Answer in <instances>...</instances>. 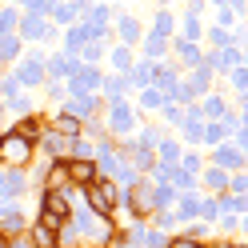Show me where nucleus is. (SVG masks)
<instances>
[{
    "instance_id": "15",
    "label": "nucleus",
    "mask_w": 248,
    "mask_h": 248,
    "mask_svg": "<svg viewBox=\"0 0 248 248\" xmlns=\"http://www.w3.org/2000/svg\"><path fill=\"white\" fill-rule=\"evenodd\" d=\"M196 112H200V116H212V120H220V116L228 112V108H224V100H220V96H204V104H196Z\"/></svg>"
},
{
    "instance_id": "22",
    "label": "nucleus",
    "mask_w": 248,
    "mask_h": 248,
    "mask_svg": "<svg viewBox=\"0 0 248 248\" xmlns=\"http://www.w3.org/2000/svg\"><path fill=\"white\" fill-rule=\"evenodd\" d=\"M20 52V40L16 36H0V60H12Z\"/></svg>"
},
{
    "instance_id": "6",
    "label": "nucleus",
    "mask_w": 248,
    "mask_h": 248,
    "mask_svg": "<svg viewBox=\"0 0 248 248\" xmlns=\"http://www.w3.org/2000/svg\"><path fill=\"white\" fill-rule=\"evenodd\" d=\"M64 172H68V180L72 184H80V188H84V184H92V180H96L100 176V168H96V160H64Z\"/></svg>"
},
{
    "instance_id": "33",
    "label": "nucleus",
    "mask_w": 248,
    "mask_h": 248,
    "mask_svg": "<svg viewBox=\"0 0 248 248\" xmlns=\"http://www.w3.org/2000/svg\"><path fill=\"white\" fill-rule=\"evenodd\" d=\"M168 248H204V244H196L188 236H176V240H168Z\"/></svg>"
},
{
    "instance_id": "5",
    "label": "nucleus",
    "mask_w": 248,
    "mask_h": 248,
    "mask_svg": "<svg viewBox=\"0 0 248 248\" xmlns=\"http://www.w3.org/2000/svg\"><path fill=\"white\" fill-rule=\"evenodd\" d=\"M212 160H216V168H224V172H240V168H244V148H236V144H216V148H212Z\"/></svg>"
},
{
    "instance_id": "4",
    "label": "nucleus",
    "mask_w": 248,
    "mask_h": 248,
    "mask_svg": "<svg viewBox=\"0 0 248 248\" xmlns=\"http://www.w3.org/2000/svg\"><path fill=\"white\" fill-rule=\"evenodd\" d=\"M32 184H28V176H24V168H4L0 172V200H20Z\"/></svg>"
},
{
    "instance_id": "2",
    "label": "nucleus",
    "mask_w": 248,
    "mask_h": 248,
    "mask_svg": "<svg viewBox=\"0 0 248 248\" xmlns=\"http://www.w3.org/2000/svg\"><path fill=\"white\" fill-rule=\"evenodd\" d=\"M68 216H72L68 192H52V188L40 192V220H36V224H44L48 232H60V228L68 224Z\"/></svg>"
},
{
    "instance_id": "20",
    "label": "nucleus",
    "mask_w": 248,
    "mask_h": 248,
    "mask_svg": "<svg viewBox=\"0 0 248 248\" xmlns=\"http://www.w3.org/2000/svg\"><path fill=\"white\" fill-rule=\"evenodd\" d=\"M176 52H180L184 64H200V52H196V44H192V40H176Z\"/></svg>"
},
{
    "instance_id": "27",
    "label": "nucleus",
    "mask_w": 248,
    "mask_h": 248,
    "mask_svg": "<svg viewBox=\"0 0 248 248\" xmlns=\"http://www.w3.org/2000/svg\"><path fill=\"white\" fill-rule=\"evenodd\" d=\"M168 32H172V16L160 12V16H156V32H152V36H168Z\"/></svg>"
},
{
    "instance_id": "11",
    "label": "nucleus",
    "mask_w": 248,
    "mask_h": 248,
    "mask_svg": "<svg viewBox=\"0 0 248 248\" xmlns=\"http://www.w3.org/2000/svg\"><path fill=\"white\" fill-rule=\"evenodd\" d=\"M24 232H28V244H32V248H56V232H48L44 224H32Z\"/></svg>"
},
{
    "instance_id": "31",
    "label": "nucleus",
    "mask_w": 248,
    "mask_h": 248,
    "mask_svg": "<svg viewBox=\"0 0 248 248\" xmlns=\"http://www.w3.org/2000/svg\"><path fill=\"white\" fill-rule=\"evenodd\" d=\"M144 48H148V56H160V52H164V36H148Z\"/></svg>"
},
{
    "instance_id": "1",
    "label": "nucleus",
    "mask_w": 248,
    "mask_h": 248,
    "mask_svg": "<svg viewBox=\"0 0 248 248\" xmlns=\"http://www.w3.org/2000/svg\"><path fill=\"white\" fill-rule=\"evenodd\" d=\"M80 196L88 200V212L100 216V220H112V212H116V204H120V188H116L108 176H96L92 184H84Z\"/></svg>"
},
{
    "instance_id": "21",
    "label": "nucleus",
    "mask_w": 248,
    "mask_h": 248,
    "mask_svg": "<svg viewBox=\"0 0 248 248\" xmlns=\"http://www.w3.org/2000/svg\"><path fill=\"white\" fill-rule=\"evenodd\" d=\"M244 192H248V176H244V168H240V172L228 176V196H244Z\"/></svg>"
},
{
    "instance_id": "28",
    "label": "nucleus",
    "mask_w": 248,
    "mask_h": 248,
    "mask_svg": "<svg viewBox=\"0 0 248 248\" xmlns=\"http://www.w3.org/2000/svg\"><path fill=\"white\" fill-rule=\"evenodd\" d=\"M112 64H116V68H132V52H128V48H116V52H112Z\"/></svg>"
},
{
    "instance_id": "7",
    "label": "nucleus",
    "mask_w": 248,
    "mask_h": 248,
    "mask_svg": "<svg viewBox=\"0 0 248 248\" xmlns=\"http://www.w3.org/2000/svg\"><path fill=\"white\" fill-rule=\"evenodd\" d=\"M108 128H112L116 136L132 132V108L124 104V100H112V108H108Z\"/></svg>"
},
{
    "instance_id": "25",
    "label": "nucleus",
    "mask_w": 248,
    "mask_h": 248,
    "mask_svg": "<svg viewBox=\"0 0 248 248\" xmlns=\"http://www.w3.org/2000/svg\"><path fill=\"white\" fill-rule=\"evenodd\" d=\"M140 108H164V96H160V92H152V88H144V96H140Z\"/></svg>"
},
{
    "instance_id": "16",
    "label": "nucleus",
    "mask_w": 248,
    "mask_h": 248,
    "mask_svg": "<svg viewBox=\"0 0 248 248\" xmlns=\"http://www.w3.org/2000/svg\"><path fill=\"white\" fill-rule=\"evenodd\" d=\"M52 132H60V136H80V120L68 116V112H60L56 124H52Z\"/></svg>"
},
{
    "instance_id": "17",
    "label": "nucleus",
    "mask_w": 248,
    "mask_h": 248,
    "mask_svg": "<svg viewBox=\"0 0 248 248\" xmlns=\"http://www.w3.org/2000/svg\"><path fill=\"white\" fill-rule=\"evenodd\" d=\"M204 184H208V192H224L228 188V172L224 168H204Z\"/></svg>"
},
{
    "instance_id": "10",
    "label": "nucleus",
    "mask_w": 248,
    "mask_h": 248,
    "mask_svg": "<svg viewBox=\"0 0 248 248\" xmlns=\"http://www.w3.org/2000/svg\"><path fill=\"white\" fill-rule=\"evenodd\" d=\"M12 80H16L20 88H24V84H40V80H44V64H40V60H24Z\"/></svg>"
},
{
    "instance_id": "29",
    "label": "nucleus",
    "mask_w": 248,
    "mask_h": 248,
    "mask_svg": "<svg viewBox=\"0 0 248 248\" xmlns=\"http://www.w3.org/2000/svg\"><path fill=\"white\" fill-rule=\"evenodd\" d=\"M104 92H108V100H120V96H124V80H120V76H116V80H108Z\"/></svg>"
},
{
    "instance_id": "30",
    "label": "nucleus",
    "mask_w": 248,
    "mask_h": 248,
    "mask_svg": "<svg viewBox=\"0 0 248 248\" xmlns=\"http://www.w3.org/2000/svg\"><path fill=\"white\" fill-rule=\"evenodd\" d=\"M196 36H200V20L188 16V20H184V40H196Z\"/></svg>"
},
{
    "instance_id": "18",
    "label": "nucleus",
    "mask_w": 248,
    "mask_h": 248,
    "mask_svg": "<svg viewBox=\"0 0 248 248\" xmlns=\"http://www.w3.org/2000/svg\"><path fill=\"white\" fill-rule=\"evenodd\" d=\"M224 136H228V132H224V124H216V120L200 128V140H204V144H224Z\"/></svg>"
},
{
    "instance_id": "23",
    "label": "nucleus",
    "mask_w": 248,
    "mask_h": 248,
    "mask_svg": "<svg viewBox=\"0 0 248 248\" xmlns=\"http://www.w3.org/2000/svg\"><path fill=\"white\" fill-rule=\"evenodd\" d=\"M136 36H140V28H136V20H132V16H124V20H120V40H124V44H132Z\"/></svg>"
},
{
    "instance_id": "8",
    "label": "nucleus",
    "mask_w": 248,
    "mask_h": 248,
    "mask_svg": "<svg viewBox=\"0 0 248 248\" xmlns=\"http://www.w3.org/2000/svg\"><path fill=\"white\" fill-rule=\"evenodd\" d=\"M72 92L80 96V92H92V88H100V72L96 68H80V64H72Z\"/></svg>"
},
{
    "instance_id": "24",
    "label": "nucleus",
    "mask_w": 248,
    "mask_h": 248,
    "mask_svg": "<svg viewBox=\"0 0 248 248\" xmlns=\"http://www.w3.org/2000/svg\"><path fill=\"white\" fill-rule=\"evenodd\" d=\"M12 28H16V8H4L0 12V36H12Z\"/></svg>"
},
{
    "instance_id": "12",
    "label": "nucleus",
    "mask_w": 248,
    "mask_h": 248,
    "mask_svg": "<svg viewBox=\"0 0 248 248\" xmlns=\"http://www.w3.org/2000/svg\"><path fill=\"white\" fill-rule=\"evenodd\" d=\"M12 132H16V136H24V140H32V144H36L44 128H40V120H36V116H24V120H16V128H12Z\"/></svg>"
},
{
    "instance_id": "9",
    "label": "nucleus",
    "mask_w": 248,
    "mask_h": 248,
    "mask_svg": "<svg viewBox=\"0 0 248 248\" xmlns=\"http://www.w3.org/2000/svg\"><path fill=\"white\" fill-rule=\"evenodd\" d=\"M64 112L76 116V120H96V96H92V92H80V96H76Z\"/></svg>"
},
{
    "instance_id": "19",
    "label": "nucleus",
    "mask_w": 248,
    "mask_h": 248,
    "mask_svg": "<svg viewBox=\"0 0 248 248\" xmlns=\"http://www.w3.org/2000/svg\"><path fill=\"white\" fill-rule=\"evenodd\" d=\"M156 152H160V160H164V164H176L184 148H180L176 140H160V144H156Z\"/></svg>"
},
{
    "instance_id": "13",
    "label": "nucleus",
    "mask_w": 248,
    "mask_h": 248,
    "mask_svg": "<svg viewBox=\"0 0 248 248\" xmlns=\"http://www.w3.org/2000/svg\"><path fill=\"white\" fill-rule=\"evenodd\" d=\"M212 64H216V68H240V64H244V52H236V48L212 52Z\"/></svg>"
},
{
    "instance_id": "26",
    "label": "nucleus",
    "mask_w": 248,
    "mask_h": 248,
    "mask_svg": "<svg viewBox=\"0 0 248 248\" xmlns=\"http://www.w3.org/2000/svg\"><path fill=\"white\" fill-rule=\"evenodd\" d=\"M136 144H140V148H156V144H160V132H156V128H144Z\"/></svg>"
},
{
    "instance_id": "32",
    "label": "nucleus",
    "mask_w": 248,
    "mask_h": 248,
    "mask_svg": "<svg viewBox=\"0 0 248 248\" xmlns=\"http://www.w3.org/2000/svg\"><path fill=\"white\" fill-rule=\"evenodd\" d=\"M232 84L240 88V96H244V84H248V72H244V64L240 68H232Z\"/></svg>"
},
{
    "instance_id": "14",
    "label": "nucleus",
    "mask_w": 248,
    "mask_h": 248,
    "mask_svg": "<svg viewBox=\"0 0 248 248\" xmlns=\"http://www.w3.org/2000/svg\"><path fill=\"white\" fill-rule=\"evenodd\" d=\"M20 36H28V40L44 36V16H36V12H28V16L20 20Z\"/></svg>"
},
{
    "instance_id": "3",
    "label": "nucleus",
    "mask_w": 248,
    "mask_h": 248,
    "mask_svg": "<svg viewBox=\"0 0 248 248\" xmlns=\"http://www.w3.org/2000/svg\"><path fill=\"white\" fill-rule=\"evenodd\" d=\"M0 160H4L8 168H24L28 160H32V140H24V136H16V132H4L0 136Z\"/></svg>"
}]
</instances>
